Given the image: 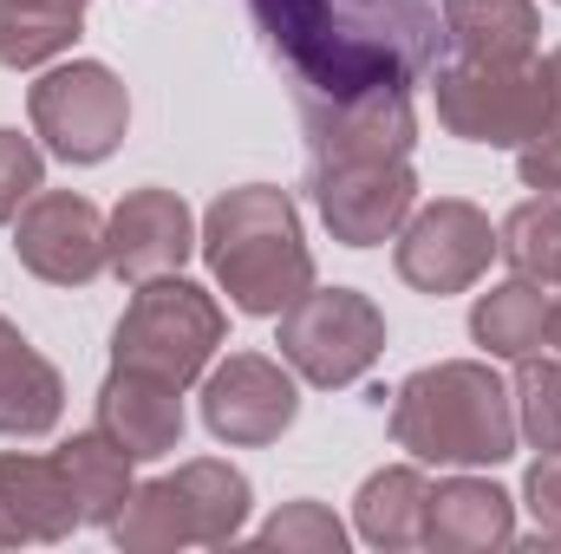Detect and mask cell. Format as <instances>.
<instances>
[{"label":"cell","mask_w":561,"mask_h":554,"mask_svg":"<svg viewBox=\"0 0 561 554\" xmlns=\"http://www.w3.org/2000/svg\"><path fill=\"white\" fill-rule=\"evenodd\" d=\"M268 59L294 79V105L412 92L444 59L437 0H242Z\"/></svg>","instance_id":"obj_1"},{"label":"cell","mask_w":561,"mask_h":554,"mask_svg":"<svg viewBox=\"0 0 561 554\" xmlns=\"http://www.w3.org/2000/svg\"><path fill=\"white\" fill-rule=\"evenodd\" d=\"M392 437L419 463L496 470L516 457V392L483 359H444L392 392Z\"/></svg>","instance_id":"obj_2"},{"label":"cell","mask_w":561,"mask_h":554,"mask_svg":"<svg viewBox=\"0 0 561 554\" xmlns=\"http://www.w3.org/2000/svg\"><path fill=\"white\" fill-rule=\"evenodd\" d=\"M196 249H203L216 287L229 293V307L262 313V320H280L313 287V255H307L300 216H294L287 189H268V183L222 189L203 216Z\"/></svg>","instance_id":"obj_3"},{"label":"cell","mask_w":561,"mask_h":554,"mask_svg":"<svg viewBox=\"0 0 561 554\" xmlns=\"http://www.w3.org/2000/svg\"><path fill=\"white\" fill-rule=\"evenodd\" d=\"M249 522V476L216 463V457H196L183 463L176 476H150L131 483L125 509L112 516V542L118 549H222L236 542Z\"/></svg>","instance_id":"obj_4"},{"label":"cell","mask_w":561,"mask_h":554,"mask_svg":"<svg viewBox=\"0 0 561 554\" xmlns=\"http://www.w3.org/2000/svg\"><path fill=\"white\" fill-rule=\"evenodd\" d=\"M222 346V307L183 275L144 280L112 333V366L163 379V385H196Z\"/></svg>","instance_id":"obj_5"},{"label":"cell","mask_w":561,"mask_h":554,"mask_svg":"<svg viewBox=\"0 0 561 554\" xmlns=\"http://www.w3.org/2000/svg\"><path fill=\"white\" fill-rule=\"evenodd\" d=\"M280 359L320 385V392H340V385H359L379 353H386V313L353 293V287H307L287 313H280Z\"/></svg>","instance_id":"obj_6"},{"label":"cell","mask_w":561,"mask_h":554,"mask_svg":"<svg viewBox=\"0 0 561 554\" xmlns=\"http://www.w3.org/2000/svg\"><path fill=\"white\" fill-rule=\"evenodd\" d=\"M437 125L463 143L523 150L549 112V72L542 59L523 66H477V59H437Z\"/></svg>","instance_id":"obj_7"},{"label":"cell","mask_w":561,"mask_h":554,"mask_svg":"<svg viewBox=\"0 0 561 554\" xmlns=\"http://www.w3.org/2000/svg\"><path fill=\"white\" fill-rule=\"evenodd\" d=\"M26 112H33V138H46V150L66 163H105L131 125V99H125L118 72L99 59L53 66L26 92Z\"/></svg>","instance_id":"obj_8"},{"label":"cell","mask_w":561,"mask_h":554,"mask_svg":"<svg viewBox=\"0 0 561 554\" xmlns=\"http://www.w3.org/2000/svg\"><path fill=\"white\" fill-rule=\"evenodd\" d=\"M392 262H399V280L419 287V293H463V287H477L490 275L496 229H490V216L477 203L437 196V203H424V209L405 216Z\"/></svg>","instance_id":"obj_9"},{"label":"cell","mask_w":561,"mask_h":554,"mask_svg":"<svg viewBox=\"0 0 561 554\" xmlns=\"http://www.w3.org/2000/svg\"><path fill=\"white\" fill-rule=\"evenodd\" d=\"M307 189L320 222L333 229V242L346 249H379L405 229L412 203H419V176L412 157L405 163H307Z\"/></svg>","instance_id":"obj_10"},{"label":"cell","mask_w":561,"mask_h":554,"mask_svg":"<svg viewBox=\"0 0 561 554\" xmlns=\"http://www.w3.org/2000/svg\"><path fill=\"white\" fill-rule=\"evenodd\" d=\"M300 417V392H294V366L268 359V353H229L222 366H209L203 379V424L216 443H275L280 430Z\"/></svg>","instance_id":"obj_11"},{"label":"cell","mask_w":561,"mask_h":554,"mask_svg":"<svg viewBox=\"0 0 561 554\" xmlns=\"http://www.w3.org/2000/svg\"><path fill=\"white\" fill-rule=\"evenodd\" d=\"M13 255L20 268L53 287H85L105 275V216L92 196L72 189H39L13 216Z\"/></svg>","instance_id":"obj_12"},{"label":"cell","mask_w":561,"mask_h":554,"mask_svg":"<svg viewBox=\"0 0 561 554\" xmlns=\"http://www.w3.org/2000/svg\"><path fill=\"white\" fill-rule=\"evenodd\" d=\"M307 163H405L419 143L412 92H366V99H300Z\"/></svg>","instance_id":"obj_13"},{"label":"cell","mask_w":561,"mask_h":554,"mask_svg":"<svg viewBox=\"0 0 561 554\" xmlns=\"http://www.w3.org/2000/svg\"><path fill=\"white\" fill-rule=\"evenodd\" d=\"M196 249V216L176 189H131L112 216H105V268L118 280H144L176 275Z\"/></svg>","instance_id":"obj_14"},{"label":"cell","mask_w":561,"mask_h":554,"mask_svg":"<svg viewBox=\"0 0 561 554\" xmlns=\"http://www.w3.org/2000/svg\"><path fill=\"white\" fill-rule=\"evenodd\" d=\"M85 522L59 457H0V549L13 542H66Z\"/></svg>","instance_id":"obj_15"},{"label":"cell","mask_w":561,"mask_h":554,"mask_svg":"<svg viewBox=\"0 0 561 554\" xmlns=\"http://www.w3.org/2000/svg\"><path fill=\"white\" fill-rule=\"evenodd\" d=\"M99 430H105L131 463L170 457V450L183 443V399H176V385H163V379H144V372L112 366V379L99 385Z\"/></svg>","instance_id":"obj_16"},{"label":"cell","mask_w":561,"mask_h":554,"mask_svg":"<svg viewBox=\"0 0 561 554\" xmlns=\"http://www.w3.org/2000/svg\"><path fill=\"white\" fill-rule=\"evenodd\" d=\"M516 542V496H503L490 476H450L431 489V516H424V549H503Z\"/></svg>","instance_id":"obj_17"},{"label":"cell","mask_w":561,"mask_h":554,"mask_svg":"<svg viewBox=\"0 0 561 554\" xmlns=\"http://www.w3.org/2000/svg\"><path fill=\"white\" fill-rule=\"evenodd\" d=\"M542 13L536 0H444V53L477 66H523L536 59Z\"/></svg>","instance_id":"obj_18"},{"label":"cell","mask_w":561,"mask_h":554,"mask_svg":"<svg viewBox=\"0 0 561 554\" xmlns=\"http://www.w3.org/2000/svg\"><path fill=\"white\" fill-rule=\"evenodd\" d=\"M59 405H66L59 372L0 313V437H46L59 424Z\"/></svg>","instance_id":"obj_19"},{"label":"cell","mask_w":561,"mask_h":554,"mask_svg":"<svg viewBox=\"0 0 561 554\" xmlns=\"http://www.w3.org/2000/svg\"><path fill=\"white\" fill-rule=\"evenodd\" d=\"M470 339L490 359H529L549 346V287L542 280H503L490 293H477L470 307Z\"/></svg>","instance_id":"obj_20"},{"label":"cell","mask_w":561,"mask_h":554,"mask_svg":"<svg viewBox=\"0 0 561 554\" xmlns=\"http://www.w3.org/2000/svg\"><path fill=\"white\" fill-rule=\"evenodd\" d=\"M424 516H431V483L412 463H392L379 476H366L359 503H353V522L373 549L399 554V549H424Z\"/></svg>","instance_id":"obj_21"},{"label":"cell","mask_w":561,"mask_h":554,"mask_svg":"<svg viewBox=\"0 0 561 554\" xmlns=\"http://www.w3.org/2000/svg\"><path fill=\"white\" fill-rule=\"evenodd\" d=\"M85 0H0V66L33 72L79 39Z\"/></svg>","instance_id":"obj_22"},{"label":"cell","mask_w":561,"mask_h":554,"mask_svg":"<svg viewBox=\"0 0 561 554\" xmlns=\"http://www.w3.org/2000/svg\"><path fill=\"white\" fill-rule=\"evenodd\" d=\"M59 470H66V483H72L85 522L112 529V516H118L125 496H131V457H125L105 430H79L72 443H59Z\"/></svg>","instance_id":"obj_23"},{"label":"cell","mask_w":561,"mask_h":554,"mask_svg":"<svg viewBox=\"0 0 561 554\" xmlns=\"http://www.w3.org/2000/svg\"><path fill=\"white\" fill-rule=\"evenodd\" d=\"M496 255H510V268L523 280L561 287V196H529L510 209V222L496 229Z\"/></svg>","instance_id":"obj_24"},{"label":"cell","mask_w":561,"mask_h":554,"mask_svg":"<svg viewBox=\"0 0 561 554\" xmlns=\"http://www.w3.org/2000/svg\"><path fill=\"white\" fill-rule=\"evenodd\" d=\"M516 430L536 450H561V359H516Z\"/></svg>","instance_id":"obj_25"},{"label":"cell","mask_w":561,"mask_h":554,"mask_svg":"<svg viewBox=\"0 0 561 554\" xmlns=\"http://www.w3.org/2000/svg\"><path fill=\"white\" fill-rule=\"evenodd\" d=\"M542 72H549V112H542L536 138L516 150V170H523V183H529V189L561 196V46H556V53H542Z\"/></svg>","instance_id":"obj_26"},{"label":"cell","mask_w":561,"mask_h":554,"mask_svg":"<svg viewBox=\"0 0 561 554\" xmlns=\"http://www.w3.org/2000/svg\"><path fill=\"white\" fill-rule=\"evenodd\" d=\"M262 549H307V554H340L346 549V529H340V516L333 509H320V503H287L280 516L262 522V535H255Z\"/></svg>","instance_id":"obj_27"},{"label":"cell","mask_w":561,"mask_h":554,"mask_svg":"<svg viewBox=\"0 0 561 554\" xmlns=\"http://www.w3.org/2000/svg\"><path fill=\"white\" fill-rule=\"evenodd\" d=\"M46 189V157L20 131H0V222H13L33 196Z\"/></svg>","instance_id":"obj_28"},{"label":"cell","mask_w":561,"mask_h":554,"mask_svg":"<svg viewBox=\"0 0 561 554\" xmlns=\"http://www.w3.org/2000/svg\"><path fill=\"white\" fill-rule=\"evenodd\" d=\"M523 503L542 529V542H561V450H542L529 463V483H523Z\"/></svg>","instance_id":"obj_29"},{"label":"cell","mask_w":561,"mask_h":554,"mask_svg":"<svg viewBox=\"0 0 561 554\" xmlns=\"http://www.w3.org/2000/svg\"><path fill=\"white\" fill-rule=\"evenodd\" d=\"M549 346L561 353V300H549Z\"/></svg>","instance_id":"obj_30"},{"label":"cell","mask_w":561,"mask_h":554,"mask_svg":"<svg viewBox=\"0 0 561 554\" xmlns=\"http://www.w3.org/2000/svg\"><path fill=\"white\" fill-rule=\"evenodd\" d=\"M556 7H561V0H556Z\"/></svg>","instance_id":"obj_31"}]
</instances>
